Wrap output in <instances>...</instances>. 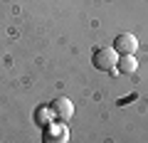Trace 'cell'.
Listing matches in <instances>:
<instances>
[{
  "label": "cell",
  "mask_w": 148,
  "mask_h": 143,
  "mask_svg": "<svg viewBox=\"0 0 148 143\" xmlns=\"http://www.w3.org/2000/svg\"><path fill=\"white\" fill-rule=\"evenodd\" d=\"M91 62H94V69L99 72H114V67L119 64V52H114V47H101L94 52Z\"/></svg>",
  "instance_id": "cell-1"
},
{
  "label": "cell",
  "mask_w": 148,
  "mask_h": 143,
  "mask_svg": "<svg viewBox=\"0 0 148 143\" xmlns=\"http://www.w3.org/2000/svg\"><path fill=\"white\" fill-rule=\"evenodd\" d=\"M67 141H69L67 123H62V121H52L49 126L42 128V143H67Z\"/></svg>",
  "instance_id": "cell-2"
},
{
  "label": "cell",
  "mask_w": 148,
  "mask_h": 143,
  "mask_svg": "<svg viewBox=\"0 0 148 143\" xmlns=\"http://www.w3.org/2000/svg\"><path fill=\"white\" fill-rule=\"evenodd\" d=\"M138 49V40L133 37L131 32H121V35H116V40H114V52H119V57H123V54H133Z\"/></svg>",
  "instance_id": "cell-3"
},
{
  "label": "cell",
  "mask_w": 148,
  "mask_h": 143,
  "mask_svg": "<svg viewBox=\"0 0 148 143\" xmlns=\"http://www.w3.org/2000/svg\"><path fill=\"white\" fill-rule=\"evenodd\" d=\"M49 106H52V111H54V118L62 121V123H67L69 118L74 116V104H72L69 99H64V96H57Z\"/></svg>",
  "instance_id": "cell-4"
},
{
  "label": "cell",
  "mask_w": 148,
  "mask_h": 143,
  "mask_svg": "<svg viewBox=\"0 0 148 143\" xmlns=\"http://www.w3.org/2000/svg\"><path fill=\"white\" fill-rule=\"evenodd\" d=\"M54 121V111H52V106H40L35 111V123L37 126H49V123Z\"/></svg>",
  "instance_id": "cell-5"
},
{
  "label": "cell",
  "mask_w": 148,
  "mask_h": 143,
  "mask_svg": "<svg viewBox=\"0 0 148 143\" xmlns=\"http://www.w3.org/2000/svg\"><path fill=\"white\" fill-rule=\"evenodd\" d=\"M116 69L121 72V74H133V72L138 69V62H136V57H133V54H123V57H119Z\"/></svg>",
  "instance_id": "cell-6"
}]
</instances>
